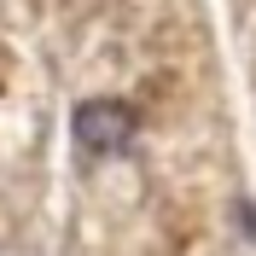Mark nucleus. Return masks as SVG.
I'll return each mask as SVG.
<instances>
[{"instance_id":"obj_1","label":"nucleus","mask_w":256,"mask_h":256,"mask_svg":"<svg viewBox=\"0 0 256 256\" xmlns=\"http://www.w3.org/2000/svg\"><path fill=\"white\" fill-rule=\"evenodd\" d=\"M70 134H76L82 152L116 158V152H128V140L140 134V116H134L128 99H82L76 116H70Z\"/></svg>"}]
</instances>
